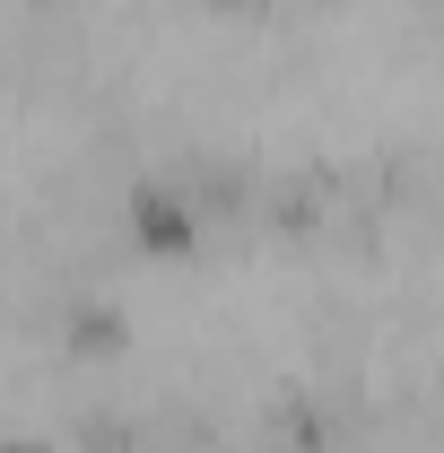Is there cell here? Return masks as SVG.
Masks as SVG:
<instances>
[{"mask_svg": "<svg viewBox=\"0 0 444 453\" xmlns=\"http://www.w3.org/2000/svg\"><path fill=\"white\" fill-rule=\"evenodd\" d=\"M201 201H192V183L183 174H131L122 183V244L131 253H149V262H192V244H201Z\"/></svg>", "mask_w": 444, "mask_h": 453, "instance_id": "1", "label": "cell"}, {"mask_svg": "<svg viewBox=\"0 0 444 453\" xmlns=\"http://www.w3.org/2000/svg\"><path fill=\"white\" fill-rule=\"evenodd\" d=\"M262 453H340V410L314 384H287L262 410Z\"/></svg>", "mask_w": 444, "mask_h": 453, "instance_id": "2", "label": "cell"}, {"mask_svg": "<svg viewBox=\"0 0 444 453\" xmlns=\"http://www.w3.org/2000/svg\"><path fill=\"white\" fill-rule=\"evenodd\" d=\"M61 349H70L79 366L122 357V349H131V314H122V305H105V296H70V305H61Z\"/></svg>", "mask_w": 444, "mask_h": 453, "instance_id": "3", "label": "cell"}, {"mask_svg": "<svg viewBox=\"0 0 444 453\" xmlns=\"http://www.w3.org/2000/svg\"><path fill=\"white\" fill-rule=\"evenodd\" d=\"M0 453H61L53 436H27V427H9V436H0Z\"/></svg>", "mask_w": 444, "mask_h": 453, "instance_id": "4", "label": "cell"}, {"mask_svg": "<svg viewBox=\"0 0 444 453\" xmlns=\"http://www.w3.org/2000/svg\"><path fill=\"white\" fill-rule=\"evenodd\" d=\"M201 9H218V18H235V9H262V0H201Z\"/></svg>", "mask_w": 444, "mask_h": 453, "instance_id": "5", "label": "cell"}]
</instances>
